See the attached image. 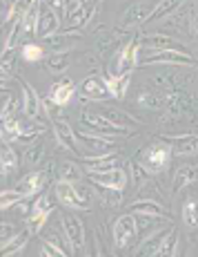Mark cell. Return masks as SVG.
Masks as SVG:
<instances>
[{
	"label": "cell",
	"instance_id": "obj_33",
	"mask_svg": "<svg viewBox=\"0 0 198 257\" xmlns=\"http://www.w3.org/2000/svg\"><path fill=\"white\" fill-rule=\"evenodd\" d=\"M58 179L74 181V184H76V181L80 179V168L74 164V161H62V164L58 166Z\"/></svg>",
	"mask_w": 198,
	"mask_h": 257
},
{
	"label": "cell",
	"instance_id": "obj_45",
	"mask_svg": "<svg viewBox=\"0 0 198 257\" xmlns=\"http://www.w3.org/2000/svg\"><path fill=\"white\" fill-rule=\"evenodd\" d=\"M132 172H134V179H136L138 186H142L147 179H150V170H147L142 164H134L132 166Z\"/></svg>",
	"mask_w": 198,
	"mask_h": 257
},
{
	"label": "cell",
	"instance_id": "obj_11",
	"mask_svg": "<svg viewBox=\"0 0 198 257\" xmlns=\"http://www.w3.org/2000/svg\"><path fill=\"white\" fill-rule=\"evenodd\" d=\"M67 23L72 29L85 27L92 18V9L87 7V0H67Z\"/></svg>",
	"mask_w": 198,
	"mask_h": 257
},
{
	"label": "cell",
	"instance_id": "obj_46",
	"mask_svg": "<svg viewBox=\"0 0 198 257\" xmlns=\"http://www.w3.org/2000/svg\"><path fill=\"white\" fill-rule=\"evenodd\" d=\"M14 235H16V233H14V224H7V221H2V244L12 239Z\"/></svg>",
	"mask_w": 198,
	"mask_h": 257
},
{
	"label": "cell",
	"instance_id": "obj_21",
	"mask_svg": "<svg viewBox=\"0 0 198 257\" xmlns=\"http://www.w3.org/2000/svg\"><path fill=\"white\" fill-rule=\"evenodd\" d=\"M172 146V152L180 157H190L198 152V137L185 135V137H170V139H162Z\"/></svg>",
	"mask_w": 198,
	"mask_h": 257
},
{
	"label": "cell",
	"instance_id": "obj_43",
	"mask_svg": "<svg viewBox=\"0 0 198 257\" xmlns=\"http://www.w3.org/2000/svg\"><path fill=\"white\" fill-rule=\"evenodd\" d=\"M0 72H2V81L12 76V72H14V49H2V63H0Z\"/></svg>",
	"mask_w": 198,
	"mask_h": 257
},
{
	"label": "cell",
	"instance_id": "obj_1",
	"mask_svg": "<svg viewBox=\"0 0 198 257\" xmlns=\"http://www.w3.org/2000/svg\"><path fill=\"white\" fill-rule=\"evenodd\" d=\"M54 192H56L58 201L65 204V206H72V208H78V210L92 208V197H89V192L82 190V188H76L74 181H60L58 179Z\"/></svg>",
	"mask_w": 198,
	"mask_h": 257
},
{
	"label": "cell",
	"instance_id": "obj_29",
	"mask_svg": "<svg viewBox=\"0 0 198 257\" xmlns=\"http://www.w3.org/2000/svg\"><path fill=\"white\" fill-rule=\"evenodd\" d=\"M0 164H2V175H9V172L16 170L18 166V157L14 152V148L9 146L7 141H2V150H0Z\"/></svg>",
	"mask_w": 198,
	"mask_h": 257
},
{
	"label": "cell",
	"instance_id": "obj_18",
	"mask_svg": "<svg viewBox=\"0 0 198 257\" xmlns=\"http://www.w3.org/2000/svg\"><path fill=\"white\" fill-rule=\"evenodd\" d=\"M138 41H140V45L154 49V52H162V49H180V52H187L180 43H176L174 38H170V36H162V34H145V36H140Z\"/></svg>",
	"mask_w": 198,
	"mask_h": 257
},
{
	"label": "cell",
	"instance_id": "obj_35",
	"mask_svg": "<svg viewBox=\"0 0 198 257\" xmlns=\"http://www.w3.org/2000/svg\"><path fill=\"white\" fill-rule=\"evenodd\" d=\"M20 132H22V125L18 118H7V121H2V141H7V143L16 141Z\"/></svg>",
	"mask_w": 198,
	"mask_h": 257
},
{
	"label": "cell",
	"instance_id": "obj_42",
	"mask_svg": "<svg viewBox=\"0 0 198 257\" xmlns=\"http://www.w3.org/2000/svg\"><path fill=\"white\" fill-rule=\"evenodd\" d=\"M136 103H138L140 107H150V110H156V107L160 105V98H158L156 94H152L150 90H142L140 94H138Z\"/></svg>",
	"mask_w": 198,
	"mask_h": 257
},
{
	"label": "cell",
	"instance_id": "obj_14",
	"mask_svg": "<svg viewBox=\"0 0 198 257\" xmlns=\"http://www.w3.org/2000/svg\"><path fill=\"white\" fill-rule=\"evenodd\" d=\"M138 49H140V41H132L122 47V52L118 54V63H116V72L114 74H130L136 70L138 65Z\"/></svg>",
	"mask_w": 198,
	"mask_h": 257
},
{
	"label": "cell",
	"instance_id": "obj_30",
	"mask_svg": "<svg viewBox=\"0 0 198 257\" xmlns=\"http://www.w3.org/2000/svg\"><path fill=\"white\" fill-rule=\"evenodd\" d=\"M40 253L47 255V257H62V255H69V250L62 248L60 241L52 239V237H42L40 239Z\"/></svg>",
	"mask_w": 198,
	"mask_h": 257
},
{
	"label": "cell",
	"instance_id": "obj_16",
	"mask_svg": "<svg viewBox=\"0 0 198 257\" xmlns=\"http://www.w3.org/2000/svg\"><path fill=\"white\" fill-rule=\"evenodd\" d=\"M54 135H56L58 146H60V148H65V150H72V152H78L76 132L72 130V125H69L67 118H60V116H58L56 121H54Z\"/></svg>",
	"mask_w": 198,
	"mask_h": 257
},
{
	"label": "cell",
	"instance_id": "obj_23",
	"mask_svg": "<svg viewBox=\"0 0 198 257\" xmlns=\"http://www.w3.org/2000/svg\"><path fill=\"white\" fill-rule=\"evenodd\" d=\"M196 179H198V168L190 166V164L180 166L176 170V175H174V186H172V190H174V192L185 190V188L190 186V184H194Z\"/></svg>",
	"mask_w": 198,
	"mask_h": 257
},
{
	"label": "cell",
	"instance_id": "obj_37",
	"mask_svg": "<svg viewBox=\"0 0 198 257\" xmlns=\"http://www.w3.org/2000/svg\"><path fill=\"white\" fill-rule=\"evenodd\" d=\"M158 255H160V257H174V255H178V233H176V228H172L170 235L165 237V241H162Z\"/></svg>",
	"mask_w": 198,
	"mask_h": 257
},
{
	"label": "cell",
	"instance_id": "obj_7",
	"mask_svg": "<svg viewBox=\"0 0 198 257\" xmlns=\"http://www.w3.org/2000/svg\"><path fill=\"white\" fill-rule=\"evenodd\" d=\"M20 90H22V112H24V116H29L32 121H40L42 112H47L44 110V101L38 96V92L34 90L29 83L22 81Z\"/></svg>",
	"mask_w": 198,
	"mask_h": 257
},
{
	"label": "cell",
	"instance_id": "obj_15",
	"mask_svg": "<svg viewBox=\"0 0 198 257\" xmlns=\"http://www.w3.org/2000/svg\"><path fill=\"white\" fill-rule=\"evenodd\" d=\"M76 139L87 148V150L96 152V155H110L112 150V141L107 139L105 135H96V132H87V130H80L76 135Z\"/></svg>",
	"mask_w": 198,
	"mask_h": 257
},
{
	"label": "cell",
	"instance_id": "obj_41",
	"mask_svg": "<svg viewBox=\"0 0 198 257\" xmlns=\"http://www.w3.org/2000/svg\"><path fill=\"white\" fill-rule=\"evenodd\" d=\"M49 215H52V212H40V210H34L32 215H27L29 230H32V233H40L42 226H44V221L49 219Z\"/></svg>",
	"mask_w": 198,
	"mask_h": 257
},
{
	"label": "cell",
	"instance_id": "obj_47",
	"mask_svg": "<svg viewBox=\"0 0 198 257\" xmlns=\"http://www.w3.org/2000/svg\"><path fill=\"white\" fill-rule=\"evenodd\" d=\"M47 5H52V7L56 9V14L67 12V0H47Z\"/></svg>",
	"mask_w": 198,
	"mask_h": 257
},
{
	"label": "cell",
	"instance_id": "obj_13",
	"mask_svg": "<svg viewBox=\"0 0 198 257\" xmlns=\"http://www.w3.org/2000/svg\"><path fill=\"white\" fill-rule=\"evenodd\" d=\"M78 92H80L82 96L92 98V101H105V98H112L110 90H107L105 78H100V76H87L85 81L80 83Z\"/></svg>",
	"mask_w": 198,
	"mask_h": 257
},
{
	"label": "cell",
	"instance_id": "obj_9",
	"mask_svg": "<svg viewBox=\"0 0 198 257\" xmlns=\"http://www.w3.org/2000/svg\"><path fill=\"white\" fill-rule=\"evenodd\" d=\"M49 177H52V168L40 170V172H29V175H24L22 179L16 184V190H20L24 197L38 195V192L49 184Z\"/></svg>",
	"mask_w": 198,
	"mask_h": 257
},
{
	"label": "cell",
	"instance_id": "obj_2",
	"mask_svg": "<svg viewBox=\"0 0 198 257\" xmlns=\"http://www.w3.org/2000/svg\"><path fill=\"white\" fill-rule=\"evenodd\" d=\"M80 121H82V125H85V130H92V132H96V135H105V137H127L130 135V127L116 125L110 118L102 116L100 112L82 110Z\"/></svg>",
	"mask_w": 198,
	"mask_h": 257
},
{
	"label": "cell",
	"instance_id": "obj_48",
	"mask_svg": "<svg viewBox=\"0 0 198 257\" xmlns=\"http://www.w3.org/2000/svg\"><path fill=\"white\" fill-rule=\"evenodd\" d=\"M196 32H198V18H196Z\"/></svg>",
	"mask_w": 198,
	"mask_h": 257
},
{
	"label": "cell",
	"instance_id": "obj_19",
	"mask_svg": "<svg viewBox=\"0 0 198 257\" xmlns=\"http://www.w3.org/2000/svg\"><path fill=\"white\" fill-rule=\"evenodd\" d=\"M74 94H76V90H74V83L69 81V78H65V81L54 83V85H52L49 101H52L54 105H58V107H65V105H69V101L74 98Z\"/></svg>",
	"mask_w": 198,
	"mask_h": 257
},
{
	"label": "cell",
	"instance_id": "obj_44",
	"mask_svg": "<svg viewBox=\"0 0 198 257\" xmlns=\"http://www.w3.org/2000/svg\"><path fill=\"white\" fill-rule=\"evenodd\" d=\"M14 110H16V101L12 98V94L9 92H2V121L12 118Z\"/></svg>",
	"mask_w": 198,
	"mask_h": 257
},
{
	"label": "cell",
	"instance_id": "obj_3",
	"mask_svg": "<svg viewBox=\"0 0 198 257\" xmlns=\"http://www.w3.org/2000/svg\"><path fill=\"white\" fill-rule=\"evenodd\" d=\"M60 221H62V233L67 237L72 253H80L85 248V224H82V219L72 215V212H62Z\"/></svg>",
	"mask_w": 198,
	"mask_h": 257
},
{
	"label": "cell",
	"instance_id": "obj_31",
	"mask_svg": "<svg viewBox=\"0 0 198 257\" xmlns=\"http://www.w3.org/2000/svg\"><path fill=\"white\" fill-rule=\"evenodd\" d=\"M180 5H182V0H160V3H158L156 7H154V12H152L150 23H152V21H158V18H165L167 14L176 12Z\"/></svg>",
	"mask_w": 198,
	"mask_h": 257
},
{
	"label": "cell",
	"instance_id": "obj_26",
	"mask_svg": "<svg viewBox=\"0 0 198 257\" xmlns=\"http://www.w3.org/2000/svg\"><path fill=\"white\" fill-rule=\"evenodd\" d=\"M34 233L32 230H22V233H16L12 237L9 241H4L2 244V255L4 257H9V255H18L20 250H24V246H27V241H29V237H32Z\"/></svg>",
	"mask_w": 198,
	"mask_h": 257
},
{
	"label": "cell",
	"instance_id": "obj_34",
	"mask_svg": "<svg viewBox=\"0 0 198 257\" xmlns=\"http://www.w3.org/2000/svg\"><path fill=\"white\" fill-rule=\"evenodd\" d=\"M67 67H69V56H67V54L56 52V54H52V56L47 58V70L49 72L62 74V72H67Z\"/></svg>",
	"mask_w": 198,
	"mask_h": 257
},
{
	"label": "cell",
	"instance_id": "obj_40",
	"mask_svg": "<svg viewBox=\"0 0 198 257\" xmlns=\"http://www.w3.org/2000/svg\"><path fill=\"white\" fill-rule=\"evenodd\" d=\"M22 199H27V197L22 195L20 190H2V195H0V208H2V212L7 210V208H12L14 204H18V201H22Z\"/></svg>",
	"mask_w": 198,
	"mask_h": 257
},
{
	"label": "cell",
	"instance_id": "obj_22",
	"mask_svg": "<svg viewBox=\"0 0 198 257\" xmlns=\"http://www.w3.org/2000/svg\"><path fill=\"white\" fill-rule=\"evenodd\" d=\"M107 83V90H110L112 98H125L127 90H130V83H132V72L130 74H112V76H105Z\"/></svg>",
	"mask_w": 198,
	"mask_h": 257
},
{
	"label": "cell",
	"instance_id": "obj_38",
	"mask_svg": "<svg viewBox=\"0 0 198 257\" xmlns=\"http://www.w3.org/2000/svg\"><path fill=\"white\" fill-rule=\"evenodd\" d=\"M42 155H44V143L42 141L32 143V146L24 148V164L29 166L38 164V161H42Z\"/></svg>",
	"mask_w": 198,
	"mask_h": 257
},
{
	"label": "cell",
	"instance_id": "obj_12",
	"mask_svg": "<svg viewBox=\"0 0 198 257\" xmlns=\"http://www.w3.org/2000/svg\"><path fill=\"white\" fill-rule=\"evenodd\" d=\"M152 12L154 9L150 7V3H134L132 7H127L120 16V25L122 27H136V25H142L150 21Z\"/></svg>",
	"mask_w": 198,
	"mask_h": 257
},
{
	"label": "cell",
	"instance_id": "obj_17",
	"mask_svg": "<svg viewBox=\"0 0 198 257\" xmlns=\"http://www.w3.org/2000/svg\"><path fill=\"white\" fill-rule=\"evenodd\" d=\"M82 164L89 172H100V170H112V168H120L122 159L118 155H92L85 157Z\"/></svg>",
	"mask_w": 198,
	"mask_h": 257
},
{
	"label": "cell",
	"instance_id": "obj_25",
	"mask_svg": "<svg viewBox=\"0 0 198 257\" xmlns=\"http://www.w3.org/2000/svg\"><path fill=\"white\" fill-rule=\"evenodd\" d=\"M38 18H40V3H34L22 16V34L24 36H38Z\"/></svg>",
	"mask_w": 198,
	"mask_h": 257
},
{
	"label": "cell",
	"instance_id": "obj_6",
	"mask_svg": "<svg viewBox=\"0 0 198 257\" xmlns=\"http://www.w3.org/2000/svg\"><path fill=\"white\" fill-rule=\"evenodd\" d=\"M138 233V221H136V215L130 212V215H122L116 219V224H114V244H116L118 250L127 248L130 246V241L136 237Z\"/></svg>",
	"mask_w": 198,
	"mask_h": 257
},
{
	"label": "cell",
	"instance_id": "obj_28",
	"mask_svg": "<svg viewBox=\"0 0 198 257\" xmlns=\"http://www.w3.org/2000/svg\"><path fill=\"white\" fill-rule=\"evenodd\" d=\"M100 114L105 118H110L112 123H116V125H120V127H130V125H138V123H140L136 116L127 114V112H122V110H112V107L102 110Z\"/></svg>",
	"mask_w": 198,
	"mask_h": 257
},
{
	"label": "cell",
	"instance_id": "obj_24",
	"mask_svg": "<svg viewBox=\"0 0 198 257\" xmlns=\"http://www.w3.org/2000/svg\"><path fill=\"white\" fill-rule=\"evenodd\" d=\"M172 230V228H170ZM170 230L167 228H160V230H156L152 237H147L145 241L140 244V248H138V255H158V250H160V246H162V241H165V237L170 235Z\"/></svg>",
	"mask_w": 198,
	"mask_h": 257
},
{
	"label": "cell",
	"instance_id": "obj_36",
	"mask_svg": "<svg viewBox=\"0 0 198 257\" xmlns=\"http://www.w3.org/2000/svg\"><path fill=\"white\" fill-rule=\"evenodd\" d=\"M20 56L27 63H36V61H42V58H44V49L40 45H36V43H22Z\"/></svg>",
	"mask_w": 198,
	"mask_h": 257
},
{
	"label": "cell",
	"instance_id": "obj_39",
	"mask_svg": "<svg viewBox=\"0 0 198 257\" xmlns=\"http://www.w3.org/2000/svg\"><path fill=\"white\" fill-rule=\"evenodd\" d=\"M56 204H58V197H56V192H54V195H42V197H38V199L34 201L32 210L54 212V210H56Z\"/></svg>",
	"mask_w": 198,
	"mask_h": 257
},
{
	"label": "cell",
	"instance_id": "obj_32",
	"mask_svg": "<svg viewBox=\"0 0 198 257\" xmlns=\"http://www.w3.org/2000/svg\"><path fill=\"white\" fill-rule=\"evenodd\" d=\"M42 132H44V127H40V125H22V132L18 135L16 141L22 143V146H32V143L40 141Z\"/></svg>",
	"mask_w": 198,
	"mask_h": 257
},
{
	"label": "cell",
	"instance_id": "obj_27",
	"mask_svg": "<svg viewBox=\"0 0 198 257\" xmlns=\"http://www.w3.org/2000/svg\"><path fill=\"white\" fill-rule=\"evenodd\" d=\"M182 221L187 228L198 230V197H190L182 206Z\"/></svg>",
	"mask_w": 198,
	"mask_h": 257
},
{
	"label": "cell",
	"instance_id": "obj_20",
	"mask_svg": "<svg viewBox=\"0 0 198 257\" xmlns=\"http://www.w3.org/2000/svg\"><path fill=\"white\" fill-rule=\"evenodd\" d=\"M130 212L134 215H145V217H156V219H162L167 217V210L162 204H158L156 199H138L130 206Z\"/></svg>",
	"mask_w": 198,
	"mask_h": 257
},
{
	"label": "cell",
	"instance_id": "obj_5",
	"mask_svg": "<svg viewBox=\"0 0 198 257\" xmlns=\"http://www.w3.org/2000/svg\"><path fill=\"white\" fill-rule=\"evenodd\" d=\"M142 63L145 65H198L192 54L180 52V49H162V52L152 49V56H145Z\"/></svg>",
	"mask_w": 198,
	"mask_h": 257
},
{
	"label": "cell",
	"instance_id": "obj_10",
	"mask_svg": "<svg viewBox=\"0 0 198 257\" xmlns=\"http://www.w3.org/2000/svg\"><path fill=\"white\" fill-rule=\"evenodd\" d=\"M60 29V18L52 5H40V18H38V38H49L58 34Z\"/></svg>",
	"mask_w": 198,
	"mask_h": 257
},
{
	"label": "cell",
	"instance_id": "obj_4",
	"mask_svg": "<svg viewBox=\"0 0 198 257\" xmlns=\"http://www.w3.org/2000/svg\"><path fill=\"white\" fill-rule=\"evenodd\" d=\"M170 159H172V146L165 141V143H156V146L147 148V150L142 152L140 164L150 172H162L170 166Z\"/></svg>",
	"mask_w": 198,
	"mask_h": 257
},
{
	"label": "cell",
	"instance_id": "obj_8",
	"mask_svg": "<svg viewBox=\"0 0 198 257\" xmlns=\"http://www.w3.org/2000/svg\"><path fill=\"white\" fill-rule=\"evenodd\" d=\"M89 179H92V184H96V186L125 190V186H127V172L122 170V168H112V170L89 172Z\"/></svg>",
	"mask_w": 198,
	"mask_h": 257
}]
</instances>
